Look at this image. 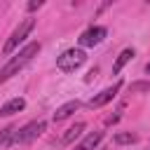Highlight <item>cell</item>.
<instances>
[{"mask_svg":"<svg viewBox=\"0 0 150 150\" xmlns=\"http://www.w3.org/2000/svg\"><path fill=\"white\" fill-rule=\"evenodd\" d=\"M38 52H40V42H38V40H33V42H28V45L16 54V56H12V59L0 68V84H2V82H7L12 75H16L23 66H28Z\"/></svg>","mask_w":150,"mask_h":150,"instance_id":"cell-1","label":"cell"},{"mask_svg":"<svg viewBox=\"0 0 150 150\" xmlns=\"http://www.w3.org/2000/svg\"><path fill=\"white\" fill-rule=\"evenodd\" d=\"M84 61H87L84 49L73 47V49H66L61 56H56V68L61 73H75L80 66H84Z\"/></svg>","mask_w":150,"mask_h":150,"instance_id":"cell-2","label":"cell"},{"mask_svg":"<svg viewBox=\"0 0 150 150\" xmlns=\"http://www.w3.org/2000/svg\"><path fill=\"white\" fill-rule=\"evenodd\" d=\"M33 26H35V19H26V21H21V23H19V28H14V33L9 35V40L5 42L2 54H5V56H9V54H12V52H14V49H16V47L28 38V33L33 30Z\"/></svg>","mask_w":150,"mask_h":150,"instance_id":"cell-3","label":"cell"},{"mask_svg":"<svg viewBox=\"0 0 150 150\" xmlns=\"http://www.w3.org/2000/svg\"><path fill=\"white\" fill-rule=\"evenodd\" d=\"M45 120H33V122H28L26 127H21V129H16V136H14V141L12 143H16V145H26V143H33L42 131H45Z\"/></svg>","mask_w":150,"mask_h":150,"instance_id":"cell-4","label":"cell"},{"mask_svg":"<svg viewBox=\"0 0 150 150\" xmlns=\"http://www.w3.org/2000/svg\"><path fill=\"white\" fill-rule=\"evenodd\" d=\"M120 89H122V82H115L112 87H105V89H103V91H98L94 98H89V101H87V105H89V108H101V105L110 103V101L117 96V91H120Z\"/></svg>","mask_w":150,"mask_h":150,"instance_id":"cell-5","label":"cell"},{"mask_svg":"<svg viewBox=\"0 0 150 150\" xmlns=\"http://www.w3.org/2000/svg\"><path fill=\"white\" fill-rule=\"evenodd\" d=\"M105 35H108V30H105L103 26H91V28H87V30L80 35V45H82V47H94V45H101Z\"/></svg>","mask_w":150,"mask_h":150,"instance_id":"cell-6","label":"cell"},{"mask_svg":"<svg viewBox=\"0 0 150 150\" xmlns=\"http://www.w3.org/2000/svg\"><path fill=\"white\" fill-rule=\"evenodd\" d=\"M23 108H26V101H23L21 96L9 98L5 105H0V117H9V115H14V112H21Z\"/></svg>","mask_w":150,"mask_h":150,"instance_id":"cell-7","label":"cell"},{"mask_svg":"<svg viewBox=\"0 0 150 150\" xmlns=\"http://www.w3.org/2000/svg\"><path fill=\"white\" fill-rule=\"evenodd\" d=\"M80 105H82V103H80L77 98H75V101L63 103L61 108H56V112H54V122H63V120H66V117H70V115H73V112H75Z\"/></svg>","mask_w":150,"mask_h":150,"instance_id":"cell-8","label":"cell"},{"mask_svg":"<svg viewBox=\"0 0 150 150\" xmlns=\"http://www.w3.org/2000/svg\"><path fill=\"white\" fill-rule=\"evenodd\" d=\"M101 141H103V131H91V134L84 136V141L80 145H75V150H94Z\"/></svg>","mask_w":150,"mask_h":150,"instance_id":"cell-9","label":"cell"},{"mask_svg":"<svg viewBox=\"0 0 150 150\" xmlns=\"http://www.w3.org/2000/svg\"><path fill=\"white\" fill-rule=\"evenodd\" d=\"M131 59H134V49H129V47H127V49H122V52L117 54L115 63H112V73L117 75V73H120V70H122V68H124V66H127Z\"/></svg>","mask_w":150,"mask_h":150,"instance_id":"cell-10","label":"cell"},{"mask_svg":"<svg viewBox=\"0 0 150 150\" xmlns=\"http://www.w3.org/2000/svg\"><path fill=\"white\" fill-rule=\"evenodd\" d=\"M82 131H84V122H75V124H73V127H70V129L63 134L61 143H63V145H66V143H73V141H75V138H77Z\"/></svg>","mask_w":150,"mask_h":150,"instance_id":"cell-11","label":"cell"},{"mask_svg":"<svg viewBox=\"0 0 150 150\" xmlns=\"http://www.w3.org/2000/svg\"><path fill=\"white\" fill-rule=\"evenodd\" d=\"M14 136H16V127H5V129H0V148H5V145H9L12 141H14Z\"/></svg>","mask_w":150,"mask_h":150,"instance_id":"cell-12","label":"cell"},{"mask_svg":"<svg viewBox=\"0 0 150 150\" xmlns=\"http://www.w3.org/2000/svg\"><path fill=\"white\" fill-rule=\"evenodd\" d=\"M117 145H127V143H136V134H131V131H120V134H115V138H112Z\"/></svg>","mask_w":150,"mask_h":150,"instance_id":"cell-13","label":"cell"},{"mask_svg":"<svg viewBox=\"0 0 150 150\" xmlns=\"http://www.w3.org/2000/svg\"><path fill=\"white\" fill-rule=\"evenodd\" d=\"M148 89H150L148 82H136V84H131V91H148Z\"/></svg>","mask_w":150,"mask_h":150,"instance_id":"cell-14","label":"cell"},{"mask_svg":"<svg viewBox=\"0 0 150 150\" xmlns=\"http://www.w3.org/2000/svg\"><path fill=\"white\" fill-rule=\"evenodd\" d=\"M40 7H42V0H30V2L26 5L28 12H35V9H40Z\"/></svg>","mask_w":150,"mask_h":150,"instance_id":"cell-15","label":"cell"},{"mask_svg":"<svg viewBox=\"0 0 150 150\" xmlns=\"http://www.w3.org/2000/svg\"><path fill=\"white\" fill-rule=\"evenodd\" d=\"M145 73H148V75H150V61H148V66H145Z\"/></svg>","mask_w":150,"mask_h":150,"instance_id":"cell-16","label":"cell"}]
</instances>
